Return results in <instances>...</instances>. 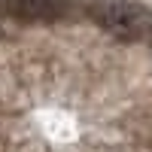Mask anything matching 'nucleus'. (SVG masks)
Segmentation results:
<instances>
[{
	"label": "nucleus",
	"instance_id": "obj_1",
	"mask_svg": "<svg viewBox=\"0 0 152 152\" xmlns=\"http://www.w3.org/2000/svg\"><path fill=\"white\" fill-rule=\"evenodd\" d=\"M94 21L116 40H143L152 34V12L134 0H107L94 9Z\"/></svg>",
	"mask_w": 152,
	"mask_h": 152
},
{
	"label": "nucleus",
	"instance_id": "obj_2",
	"mask_svg": "<svg viewBox=\"0 0 152 152\" xmlns=\"http://www.w3.org/2000/svg\"><path fill=\"white\" fill-rule=\"evenodd\" d=\"M9 12L18 21H58L70 12V0H12Z\"/></svg>",
	"mask_w": 152,
	"mask_h": 152
}]
</instances>
